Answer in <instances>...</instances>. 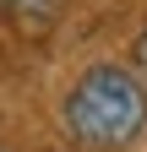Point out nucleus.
I'll use <instances>...</instances> for the list:
<instances>
[{
	"instance_id": "obj_1",
	"label": "nucleus",
	"mask_w": 147,
	"mask_h": 152,
	"mask_svg": "<svg viewBox=\"0 0 147 152\" xmlns=\"http://www.w3.org/2000/svg\"><path fill=\"white\" fill-rule=\"evenodd\" d=\"M60 120L82 152H125L147 125V92L125 65H93L65 92Z\"/></svg>"
},
{
	"instance_id": "obj_3",
	"label": "nucleus",
	"mask_w": 147,
	"mask_h": 152,
	"mask_svg": "<svg viewBox=\"0 0 147 152\" xmlns=\"http://www.w3.org/2000/svg\"><path fill=\"white\" fill-rule=\"evenodd\" d=\"M136 60H142V71H147V33H142V44H136Z\"/></svg>"
},
{
	"instance_id": "obj_2",
	"label": "nucleus",
	"mask_w": 147,
	"mask_h": 152,
	"mask_svg": "<svg viewBox=\"0 0 147 152\" xmlns=\"http://www.w3.org/2000/svg\"><path fill=\"white\" fill-rule=\"evenodd\" d=\"M0 11L16 16V22H27V27H38V22H49L60 11V0H0Z\"/></svg>"
}]
</instances>
